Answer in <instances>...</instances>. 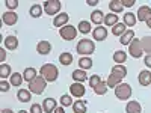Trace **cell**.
I'll use <instances>...</instances> for the list:
<instances>
[{"mask_svg": "<svg viewBox=\"0 0 151 113\" xmlns=\"http://www.w3.org/2000/svg\"><path fill=\"white\" fill-rule=\"evenodd\" d=\"M91 21L94 23V24H101V23H104V14L101 11H94L92 14H91Z\"/></svg>", "mask_w": 151, "mask_h": 113, "instance_id": "cell-25", "label": "cell"}, {"mask_svg": "<svg viewBox=\"0 0 151 113\" xmlns=\"http://www.w3.org/2000/svg\"><path fill=\"white\" fill-rule=\"evenodd\" d=\"M127 60V53L118 50V51L113 53V62H116V65H124V62Z\"/></svg>", "mask_w": 151, "mask_h": 113, "instance_id": "cell-22", "label": "cell"}, {"mask_svg": "<svg viewBox=\"0 0 151 113\" xmlns=\"http://www.w3.org/2000/svg\"><path fill=\"white\" fill-rule=\"evenodd\" d=\"M73 80L76 82V83H83V82H86V80H89L88 79V74H86V71L85 69H76V71H73Z\"/></svg>", "mask_w": 151, "mask_h": 113, "instance_id": "cell-16", "label": "cell"}, {"mask_svg": "<svg viewBox=\"0 0 151 113\" xmlns=\"http://www.w3.org/2000/svg\"><path fill=\"white\" fill-rule=\"evenodd\" d=\"M85 92H86V89H85V86H83V83H73L71 86H70V94H71V97H74V98H82L83 95H85Z\"/></svg>", "mask_w": 151, "mask_h": 113, "instance_id": "cell-8", "label": "cell"}, {"mask_svg": "<svg viewBox=\"0 0 151 113\" xmlns=\"http://www.w3.org/2000/svg\"><path fill=\"white\" fill-rule=\"evenodd\" d=\"M42 6L41 5H33L32 8H30V15L33 17V18H40L41 15H42Z\"/></svg>", "mask_w": 151, "mask_h": 113, "instance_id": "cell-37", "label": "cell"}, {"mask_svg": "<svg viewBox=\"0 0 151 113\" xmlns=\"http://www.w3.org/2000/svg\"><path fill=\"white\" fill-rule=\"evenodd\" d=\"M134 39V32L132 30V29H129L127 32H125L121 38H119V42L122 44V45H130V42Z\"/></svg>", "mask_w": 151, "mask_h": 113, "instance_id": "cell-20", "label": "cell"}, {"mask_svg": "<svg viewBox=\"0 0 151 113\" xmlns=\"http://www.w3.org/2000/svg\"><path fill=\"white\" fill-rule=\"evenodd\" d=\"M144 64H145L148 68H151V54H147V56H145V59H144Z\"/></svg>", "mask_w": 151, "mask_h": 113, "instance_id": "cell-45", "label": "cell"}, {"mask_svg": "<svg viewBox=\"0 0 151 113\" xmlns=\"http://www.w3.org/2000/svg\"><path fill=\"white\" fill-rule=\"evenodd\" d=\"M36 77H38V72L32 67L26 68V69H24V72H23V79H24V82H27V83H32Z\"/></svg>", "mask_w": 151, "mask_h": 113, "instance_id": "cell-18", "label": "cell"}, {"mask_svg": "<svg viewBox=\"0 0 151 113\" xmlns=\"http://www.w3.org/2000/svg\"><path fill=\"white\" fill-rule=\"evenodd\" d=\"M121 2H122V6L124 8H132V6H134V0H121Z\"/></svg>", "mask_w": 151, "mask_h": 113, "instance_id": "cell-44", "label": "cell"}, {"mask_svg": "<svg viewBox=\"0 0 151 113\" xmlns=\"http://www.w3.org/2000/svg\"><path fill=\"white\" fill-rule=\"evenodd\" d=\"M141 42H142L144 51L147 54H151V36H144L142 39H141Z\"/></svg>", "mask_w": 151, "mask_h": 113, "instance_id": "cell-36", "label": "cell"}, {"mask_svg": "<svg viewBox=\"0 0 151 113\" xmlns=\"http://www.w3.org/2000/svg\"><path fill=\"white\" fill-rule=\"evenodd\" d=\"M55 113H65V110H64V107H56V110H55Z\"/></svg>", "mask_w": 151, "mask_h": 113, "instance_id": "cell-48", "label": "cell"}, {"mask_svg": "<svg viewBox=\"0 0 151 113\" xmlns=\"http://www.w3.org/2000/svg\"><path fill=\"white\" fill-rule=\"evenodd\" d=\"M109 9L113 12V14H121V12L124 11L122 2L121 0H112V2H109Z\"/></svg>", "mask_w": 151, "mask_h": 113, "instance_id": "cell-19", "label": "cell"}, {"mask_svg": "<svg viewBox=\"0 0 151 113\" xmlns=\"http://www.w3.org/2000/svg\"><path fill=\"white\" fill-rule=\"evenodd\" d=\"M30 91H27V89H18V92H17V98L20 99L21 103H29L30 101Z\"/></svg>", "mask_w": 151, "mask_h": 113, "instance_id": "cell-28", "label": "cell"}, {"mask_svg": "<svg viewBox=\"0 0 151 113\" xmlns=\"http://www.w3.org/2000/svg\"><path fill=\"white\" fill-rule=\"evenodd\" d=\"M136 17H137V20H139V21H145V23H147V21L151 18V8L147 6V5L141 6L139 9H137Z\"/></svg>", "mask_w": 151, "mask_h": 113, "instance_id": "cell-9", "label": "cell"}, {"mask_svg": "<svg viewBox=\"0 0 151 113\" xmlns=\"http://www.w3.org/2000/svg\"><path fill=\"white\" fill-rule=\"evenodd\" d=\"M74 103H73V98L68 95V94H65V95H62L60 97V106L62 107H70V106H73Z\"/></svg>", "mask_w": 151, "mask_h": 113, "instance_id": "cell-40", "label": "cell"}, {"mask_svg": "<svg viewBox=\"0 0 151 113\" xmlns=\"http://www.w3.org/2000/svg\"><path fill=\"white\" fill-rule=\"evenodd\" d=\"M36 51L42 54V56H47L50 54V51H52V44H50L48 41H40L36 45Z\"/></svg>", "mask_w": 151, "mask_h": 113, "instance_id": "cell-15", "label": "cell"}, {"mask_svg": "<svg viewBox=\"0 0 151 113\" xmlns=\"http://www.w3.org/2000/svg\"><path fill=\"white\" fill-rule=\"evenodd\" d=\"M147 26H148V27H150V29H151V18H150V20H148V21H147Z\"/></svg>", "mask_w": 151, "mask_h": 113, "instance_id": "cell-50", "label": "cell"}, {"mask_svg": "<svg viewBox=\"0 0 151 113\" xmlns=\"http://www.w3.org/2000/svg\"><path fill=\"white\" fill-rule=\"evenodd\" d=\"M68 20H70V15L68 14H65V12H60L59 15H56L55 18H53V26H56V27H64V26H67V23H68Z\"/></svg>", "mask_w": 151, "mask_h": 113, "instance_id": "cell-12", "label": "cell"}, {"mask_svg": "<svg viewBox=\"0 0 151 113\" xmlns=\"http://www.w3.org/2000/svg\"><path fill=\"white\" fill-rule=\"evenodd\" d=\"M137 21V17L134 14H132V12H127V14H124V24L125 26H134Z\"/></svg>", "mask_w": 151, "mask_h": 113, "instance_id": "cell-32", "label": "cell"}, {"mask_svg": "<svg viewBox=\"0 0 151 113\" xmlns=\"http://www.w3.org/2000/svg\"><path fill=\"white\" fill-rule=\"evenodd\" d=\"M129 29H127V26H125V24L124 23H118V24H115V26H113L112 27V33L113 35H115V36H122L125 32H127Z\"/></svg>", "mask_w": 151, "mask_h": 113, "instance_id": "cell-23", "label": "cell"}, {"mask_svg": "<svg viewBox=\"0 0 151 113\" xmlns=\"http://www.w3.org/2000/svg\"><path fill=\"white\" fill-rule=\"evenodd\" d=\"M9 74H14L12 69H11V65H8V64H2V65H0V77L5 80V79L11 77Z\"/></svg>", "mask_w": 151, "mask_h": 113, "instance_id": "cell-33", "label": "cell"}, {"mask_svg": "<svg viewBox=\"0 0 151 113\" xmlns=\"http://www.w3.org/2000/svg\"><path fill=\"white\" fill-rule=\"evenodd\" d=\"M110 74L116 75V77H119V79H124L125 75H127V68H125L124 65H115V67L112 68Z\"/></svg>", "mask_w": 151, "mask_h": 113, "instance_id": "cell-21", "label": "cell"}, {"mask_svg": "<svg viewBox=\"0 0 151 113\" xmlns=\"http://www.w3.org/2000/svg\"><path fill=\"white\" fill-rule=\"evenodd\" d=\"M88 2V5L89 6H95V5H98V0H86Z\"/></svg>", "mask_w": 151, "mask_h": 113, "instance_id": "cell-47", "label": "cell"}, {"mask_svg": "<svg viewBox=\"0 0 151 113\" xmlns=\"http://www.w3.org/2000/svg\"><path fill=\"white\" fill-rule=\"evenodd\" d=\"M40 74L42 75L47 82H56L58 77H59V69H58V67L53 65V64H45V65L41 67Z\"/></svg>", "mask_w": 151, "mask_h": 113, "instance_id": "cell-1", "label": "cell"}, {"mask_svg": "<svg viewBox=\"0 0 151 113\" xmlns=\"http://www.w3.org/2000/svg\"><path fill=\"white\" fill-rule=\"evenodd\" d=\"M92 38L95 41H104L107 38V29L104 26H97L92 32Z\"/></svg>", "mask_w": 151, "mask_h": 113, "instance_id": "cell-11", "label": "cell"}, {"mask_svg": "<svg viewBox=\"0 0 151 113\" xmlns=\"http://www.w3.org/2000/svg\"><path fill=\"white\" fill-rule=\"evenodd\" d=\"M3 44H5V48L6 50H17L18 47V38L14 36V35H11V36H6L5 39H3Z\"/></svg>", "mask_w": 151, "mask_h": 113, "instance_id": "cell-13", "label": "cell"}, {"mask_svg": "<svg viewBox=\"0 0 151 113\" xmlns=\"http://www.w3.org/2000/svg\"><path fill=\"white\" fill-rule=\"evenodd\" d=\"M30 113H44V109H42V106L41 104H32L30 106Z\"/></svg>", "mask_w": 151, "mask_h": 113, "instance_id": "cell-41", "label": "cell"}, {"mask_svg": "<svg viewBox=\"0 0 151 113\" xmlns=\"http://www.w3.org/2000/svg\"><path fill=\"white\" fill-rule=\"evenodd\" d=\"M125 112L127 113H141L142 107L137 101H130V103H127V106H125Z\"/></svg>", "mask_w": 151, "mask_h": 113, "instance_id": "cell-24", "label": "cell"}, {"mask_svg": "<svg viewBox=\"0 0 151 113\" xmlns=\"http://www.w3.org/2000/svg\"><path fill=\"white\" fill-rule=\"evenodd\" d=\"M88 82H89V86L92 87V89H95V87H97L100 83H101L103 80L100 79L98 74H94V75H91V77H89V80H88Z\"/></svg>", "mask_w": 151, "mask_h": 113, "instance_id": "cell-38", "label": "cell"}, {"mask_svg": "<svg viewBox=\"0 0 151 113\" xmlns=\"http://www.w3.org/2000/svg\"><path fill=\"white\" fill-rule=\"evenodd\" d=\"M59 35L62 39H65V41H73L76 36H77V29H76L74 26H64L60 30H59Z\"/></svg>", "mask_w": 151, "mask_h": 113, "instance_id": "cell-7", "label": "cell"}, {"mask_svg": "<svg viewBox=\"0 0 151 113\" xmlns=\"http://www.w3.org/2000/svg\"><path fill=\"white\" fill-rule=\"evenodd\" d=\"M6 6H8V11H14L18 8V0H8L6 2Z\"/></svg>", "mask_w": 151, "mask_h": 113, "instance_id": "cell-42", "label": "cell"}, {"mask_svg": "<svg viewBox=\"0 0 151 113\" xmlns=\"http://www.w3.org/2000/svg\"><path fill=\"white\" fill-rule=\"evenodd\" d=\"M119 21H118V15L116 14H107L106 17H104V24L106 26H115V24H118Z\"/></svg>", "mask_w": 151, "mask_h": 113, "instance_id": "cell-35", "label": "cell"}, {"mask_svg": "<svg viewBox=\"0 0 151 113\" xmlns=\"http://www.w3.org/2000/svg\"><path fill=\"white\" fill-rule=\"evenodd\" d=\"M23 82H24V79H23V75H21L20 72L11 74V77H9V83H11V86H21Z\"/></svg>", "mask_w": 151, "mask_h": 113, "instance_id": "cell-27", "label": "cell"}, {"mask_svg": "<svg viewBox=\"0 0 151 113\" xmlns=\"http://www.w3.org/2000/svg\"><path fill=\"white\" fill-rule=\"evenodd\" d=\"M59 62H60L62 65H65V67L71 65V64H73V54H71L70 51L60 53V56H59Z\"/></svg>", "mask_w": 151, "mask_h": 113, "instance_id": "cell-26", "label": "cell"}, {"mask_svg": "<svg viewBox=\"0 0 151 113\" xmlns=\"http://www.w3.org/2000/svg\"><path fill=\"white\" fill-rule=\"evenodd\" d=\"M79 32L83 33V35H88V33H91L92 29H91V23L89 21H86V20H82L79 23Z\"/></svg>", "mask_w": 151, "mask_h": 113, "instance_id": "cell-30", "label": "cell"}, {"mask_svg": "<svg viewBox=\"0 0 151 113\" xmlns=\"http://www.w3.org/2000/svg\"><path fill=\"white\" fill-rule=\"evenodd\" d=\"M76 50H77V53L82 54V56H89L95 51V44L92 39H88V38H85V39H80L77 42V47H76Z\"/></svg>", "mask_w": 151, "mask_h": 113, "instance_id": "cell-2", "label": "cell"}, {"mask_svg": "<svg viewBox=\"0 0 151 113\" xmlns=\"http://www.w3.org/2000/svg\"><path fill=\"white\" fill-rule=\"evenodd\" d=\"M107 83L106 82H101V83H100L97 87H95V89H94V92L97 94V95H104L106 92H107Z\"/></svg>", "mask_w": 151, "mask_h": 113, "instance_id": "cell-39", "label": "cell"}, {"mask_svg": "<svg viewBox=\"0 0 151 113\" xmlns=\"http://www.w3.org/2000/svg\"><path fill=\"white\" fill-rule=\"evenodd\" d=\"M121 80H122V79L116 77V75H113V74H110L109 77H107V80H106V83H107V86H109V87H113V89H115V87H116L118 84H121V83H122Z\"/></svg>", "mask_w": 151, "mask_h": 113, "instance_id": "cell-34", "label": "cell"}, {"mask_svg": "<svg viewBox=\"0 0 151 113\" xmlns=\"http://www.w3.org/2000/svg\"><path fill=\"white\" fill-rule=\"evenodd\" d=\"M5 59H6V50L0 48V62H5Z\"/></svg>", "mask_w": 151, "mask_h": 113, "instance_id": "cell-46", "label": "cell"}, {"mask_svg": "<svg viewBox=\"0 0 151 113\" xmlns=\"http://www.w3.org/2000/svg\"><path fill=\"white\" fill-rule=\"evenodd\" d=\"M9 82H6V80H2V83H0V91L2 92H8L9 91Z\"/></svg>", "mask_w": 151, "mask_h": 113, "instance_id": "cell-43", "label": "cell"}, {"mask_svg": "<svg viewBox=\"0 0 151 113\" xmlns=\"http://www.w3.org/2000/svg\"><path fill=\"white\" fill-rule=\"evenodd\" d=\"M137 82L141 83V86H150L151 84V72L144 69L139 72V75H137Z\"/></svg>", "mask_w": 151, "mask_h": 113, "instance_id": "cell-17", "label": "cell"}, {"mask_svg": "<svg viewBox=\"0 0 151 113\" xmlns=\"http://www.w3.org/2000/svg\"><path fill=\"white\" fill-rule=\"evenodd\" d=\"M18 113H27V112H26V110H20Z\"/></svg>", "mask_w": 151, "mask_h": 113, "instance_id": "cell-51", "label": "cell"}, {"mask_svg": "<svg viewBox=\"0 0 151 113\" xmlns=\"http://www.w3.org/2000/svg\"><path fill=\"white\" fill-rule=\"evenodd\" d=\"M113 91H115V97H116L118 99H121V101L129 99V98L132 97V94H133V89H132V86H130L129 83H121V84H118Z\"/></svg>", "mask_w": 151, "mask_h": 113, "instance_id": "cell-3", "label": "cell"}, {"mask_svg": "<svg viewBox=\"0 0 151 113\" xmlns=\"http://www.w3.org/2000/svg\"><path fill=\"white\" fill-rule=\"evenodd\" d=\"M129 53H130V56L134 57V59H139V57L142 56L144 48H142V42H141V39L134 38V39L130 42V45H129Z\"/></svg>", "mask_w": 151, "mask_h": 113, "instance_id": "cell-6", "label": "cell"}, {"mask_svg": "<svg viewBox=\"0 0 151 113\" xmlns=\"http://www.w3.org/2000/svg\"><path fill=\"white\" fill-rule=\"evenodd\" d=\"M44 11H45V14L47 15H59V11L62 8V3L58 2V0H48V2H44L42 5Z\"/></svg>", "mask_w": 151, "mask_h": 113, "instance_id": "cell-5", "label": "cell"}, {"mask_svg": "<svg viewBox=\"0 0 151 113\" xmlns=\"http://www.w3.org/2000/svg\"><path fill=\"white\" fill-rule=\"evenodd\" d=\"M79 68L80 69H89V68H92V59L91 57H80L79 59Z\"/></svg>", "mask_w": 151, "mask_h": 113, "instance_id": "cell-29", "label": "cell"}, {"mask_svg": "<svg viewBox=\"0 0 151 113\" xmlns=\"http://www.w3.org/2000/svg\"><path fill=\"white\" fill-rule=\"evenodd\" d=\"M2 113H14V112H12L11 109H3V110H2Z\"/></svg>", "mask_w": 151, "mask_h": 113, "instance_id": "cell-49", "label": "cell"}, {"mask_svg": "<svg viewBox=\"0 0 151 113\" xmlns=\"http://www.w3.org/2000/svg\"><path fill=\"white\" fill-rule=\"evenodd\" d=\"M2 21L6 24V26H14V24L18 21V15L15 14L14 11H8L2 15Z\"/></svg>", "mask_w": 151, "mask_h": 113, "instance_id": "cell-10", "label": "cell"}, {"mask_svg": "<svg viewBox=\"0 0 151 113\" xmlns=\"http://www.w3.org/2000/svg\"><path fill=\"white\" fill-rule=\"evenodd\" d=\"M56 107H58V103H56L55 98H45V99H44L42 109H44L45 113H55Z\"/></svg>", "mask_w": 151, "mask_h": 113, "instance_id": "cell-14", "label": "cell"}, {"mask_svg": "<svg viewBox=\"0 0 151 113\" xmlns=\"http://www.w3.org/2000/svg\"><path fill=\"white\" fill-rule=\"evenodd\" d=\"M45 86H47V80L42 77V75H38L32 83H29V91L35 95H41L45 89Z\"/></svg>", "mask_w": 151, "mask_h": 113, "instance_id": "cell-4", "label": "cell"}, {"mask_svg": "<svg viewBox=\"0 0 151 113\" xmlns=\"http://www.w3.org/2000/svg\"><path fill=\"white\" fill-rule=\"evenodd\" d=\"M73 110L76 113H86V101H82V99H77L73 104Z\"/></svg>", "mask_w": 151, "mask_h": 113, "instance_id": "cell-31", "label": "cell"}]
</instances>
